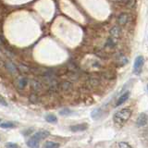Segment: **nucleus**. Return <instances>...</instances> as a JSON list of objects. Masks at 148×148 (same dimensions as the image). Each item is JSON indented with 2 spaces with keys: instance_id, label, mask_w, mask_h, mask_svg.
Listing matches in <instances>:
<instances>
[{
  "instance_id": "12",
  "label": "nucleus",
  "mask_w": 148,
  "mask_h": 148,
  "mask_svg": "<svg viewBox=\"0 0 148 148\" xmlns=\"http://www.w3.org/2000/svg\"><path fill=\"white\" fill-rule=\"evenodd\" d=\"M31 85H32V90H34V92H39L42 90V88H43V86H42V83L37 81V80H32L31 81Z\"/></svg>"
},
{
  "instance_id": "14",
  "label": "nucleus",
  "mask_w": 148,
  "mask_h": 148,
  "mask_svg": "<svg viewBox=\"0 0 148 148\" xmlns=\"http://www.w3.org/2000/svg\"><path fill=\"white\" fill-rule=\"evenodd\" d=\"M16 125L17 124L15 122L6 121V122H3V123L0 124V128H3V129H11V128H15Z\"/></svg>"
},
{
  "instance_id": "5",
  "label": "nucleus",
  "mask_w": 148,
  "mask_h": 148,
  "mask_svg": "<svg viewBox=\"0 0 148 148\" xmlns=\"http://www.w3.org/2000/svg\"><path fill=\"white\" fill-rule=\"evenodd\" d=\"M49 132L48 131H45V130H43V131H39L37 132L36 133H34V135H32V137L35 138L37 141L41 142L42 140H44L45 138H46L47 136H49Z\"/></svg>"
},
{
  "instance_id": "15",
  "label": "nucleus",
  "mask_w": 148,
  "mask_h": 148,
  "mask_svg": "<svg viewBox=\"0 0 148 148\" xmlns=\"http://www.w3.org/2000/svg\"><path fill=\"white\" fill-rule=\"evenodd\" d=\"M59 147H60V145L58 143L51 142V141H47L44 145V148H59Z\"/></svg>"
},
{
  "instance_id": "6",
  "label": "nucleus",
  "mask_w": 148,
  "mask_h": 148,
  "mask_svg": "<svg viewBox=\"0 0 148 148\" xmlns=\"http://www.w3.org/2000/svg\"><path fill=\"white\" fill-rule=\"evenodd\" d=\"M120 32H121V30H120L119 26H114L112 29L110 30L109 34H110V37L113 39L118 40L120 36Z\"/></svg>"
},
{
  "instance_id": "9",
  "label": "nucleus",
  "mask_w": 148,
  "mask_h": 148,
  "mask_svg": "<svg viewBox=\"0 0 148 148\" xmlns=\"http://www.w3.org/2000/svg\"><path fill=\"white\" fill-rule=\"evenodd\" d=\"M5 64H6V69L11 74H13V75H16V74L18 73V69L15 66V64H13L11 61H7Z\"/></svg>"
},
{
  "instance_id": "22",
  "label": "nucleus",
  "mask_w": 148,
  "mask_h": 148,
  "mask_svg": "<svg viewBox=\"0 0 148 148\" xmlns=\"http://www.w3.org/2000/svg\"><path fill=\"white\" fill-rule=\"evenodd\" d=\"M0 105L1 106H8V102L6 101V99L4 98V97L0 95Z\"/></svg>"
},
{
  "instance_id": "16",
  "label": "nucleus",
  "mask_w": 148,
  "mask_h": 148,
  "mask_svg": "<svg viewBox=\"0 0 148 148\" xmlns=\"http://www.w3.org/2000/svg\"><path fill=\"white\" fill-rule=\"evenodd\" d=\"M99 80L96 78H90L89 80L87 81V84L89 86H92V87H95V86H98L99 85Z\"/></svg>"
},
{
  "instance_id": "23",
  "label": "nucleus",
  "mask_w": 148,
  "mask_h": 148,
  "mask_svg": "<svg viewBox=\"0 0 148 148\" xmlns=\"http://www.w3.org/2000/svg\"><path fill=\"white\" fill-rule=\"evenodd\" d=\"M119 148H132V147H131V145H130L129 143H124V142L119 143Z\"/></svg>"
},
{
  "instance_id": "2",
  "label": "nucleus",
  "mask_w": 148,
  "mask_h": 148,
  "mask_svg": "<svg viewBox=\"0 0 148 148\" xmlns=\"http://www.w3.org/2000/svg\"><path fill=\"white\" fill-rule=\"evenodd\" d=\"M16 87L20 90H23L28 84V79L24 76H20L17 78V80L15 82Z\"/></svg>"
},
{
  "instance_id": "4",
  "label": "nucleus",
  "mask_w": 148,
  "mask_h": 148,
  "mask_svg": "<svg viewBox=\"0 0 148 148\" xmlns=\"http://www.w3.org/2000/svg\"><path fill=\"white\" fill-rule=\"evenodd\" d=\"M148 121V116L145 113H141L136 120V124L138 127H143L145 126Z\"/></svg>"
},
{
  "instance_id": "10",
  "label": "nucleus",
  "mask_w": 148,
  "mask_h": 148,
  "mask_svg": "<svg viewBox=\"0 0 148 148\" xmlns=\"http://www.w3.org/2000/svg\"><path fill=\"white\" fill-rule=\"evenodd\" d=\"M27 145L30 148H39L40 146V142L37 141L35 138H34L32 136L30 137L29 140L27 141Z\"/></svg>"
},
{
  "instance_id": "21",
  "label": "nucleus",
  "mask_w": 148,
  "mask_h": 148,
  "mask_svg": "<svg viewBox=\"0 0 148 148\" xmlns=\"http://www.w3.org/2000/svg\"><path fill=\"white\" fill-rule=\"evenodd\" d=\"M6 148H20V147H18V145L15 143H7Z\"/></svg>"
},
{
  "instance_id": "11",
  "label": "nucleus",
  "mask_w": 148,
  "mask_h": 148,
  "mask_svg": "<svg viewBox=\"0 0 148 148\" xmlns=\"http://www.w3.org/2000/svg\"><path fill=\"white\" fill-rule=\"evenodd\" d=\"M129 96H130V92H129V91L123 92V94H122L121 95H120L119 98L118 99L117 103H116V106H120V105H122V104L124 103V102H126V101L128 100Z\"/></svg>"
},
{
  "instance_id": "13",
  "label": "nucleus",
  "mask_w": 148,
  "mask_h": 148,
  "mask_svg": "<svg viewBox=\"0 0 148 148\" xmlns=\"http://www.w3.org/2000/svg\"><path fill=\"white\" fill-rule=\"evenodd\" d=\"M60 89L63 92H69L72 89V83L69 82H63L60 83Z\"/></svg>"
},
{
  "instance_id": "24",
  "label": "nucleus",
  "mask_w": 148,
  "mask_h": 148,
  "mask_svg": "<svg viewBox=\"0 0 148 148\" xmlns=\"http://www.w3.org/2000/svg\"><path fill=\"white\" fill-rule=\"evenodd\" d=\"M2 68H6V64L3 62V60L0 59V69H1Z\"/></svg>"
},
{
  "instance_id": "19",
  "label": "nucleus",
  "mask_w": 148,
  "mask_h": 148,
  "mask_svg": "<svg viewBox=\"0 0 148 148\" xmlns=\"http://www.w3.org/2000/svg\"><path fill=\"white\" fill-rule=\"evenodd\" d=\"M101 117V110L100 109H95L92 112V118L94 119H97Z\"/></svg>"
},
{
  "instance_id": "25",
  "label": "nucleus",
  "mask_w": 148,
  "mask_h": 148,
  "mask_svg": "<svg viewBox=\"0 0 148 148\" xmlns=\"http://www.w3.org/2000/svg\"><path fill=\"white\" fill-rule=\"evenodd\" d=\"M0 44H1V40H0Z\"/></svg>"
},
{
  "instance_id": "1",
  "label": "nucleus",
  "mask_w": 148,
  "mask_h": 148,
  "mask_svg": "<svg viewBox=\"0 0 148 148\" xmlns=\"http://www.w3.org/2000/svg\"><path fill=\"white\" fill-rule=\"evenodd\" d=\"M131 115H132V110L128 108H122L119 111H118V112L114 115L113 119H114L115 123L124 124L130 119Z\"/></svg>"
},
{
  "instance_id": "17",
  "label": "nucleus",
  "mask_w": 148,
  "mask_h": 148,
  "mask_svg": "<svg viewBox=\"0 0 148 148\" xmlns=\"http://www.w3.org/2000/svg\"><path fill=\"white\" fill-rule=\"evenodd\" d=\"M45 120L49 123H56L58 121V118L56 117L55 115L52 114H49V115H46L45 116Z\"/></svg>"
},
{
  "instance_id": "3",
  "label": "nucleus",
  "mask_w": 148,
  "mask_h": 148,
  "mask_svg": "<svg viewBox=\"0 0 148 148\" xmlns=\"http://www.w3.org/2000/svg\"><path fill=\"white\" fill-rule=\"evenodd\" d=\"M143 63H145V59H143V56H138V57L135 58V61H134V71L135 72H139L142 69Z\"/></svg>"
},
{
  "instance_id": "18",
  "label": "nucleus",
  "mask_w": 148,
  "mask_h": 148,
  "mask_svg": "<svg viewBox=\"0 0 148 148\" xmlns=\"http://www.w3.org/2000/svg\"><path fill=\"white\" fill-rule=\"evenodd\" d=\"M116 43H117V40L113 39V38H108L106 40V47H109V48H113L114 46L116 45Z\"/></svg>"
},
{
  "instance_id": "26",
  "label": "nucleus",
  "mask_w": 148,
  "mask_h": 148,
  "mask_svg": "<svg viewBox=\"0 0 148 148\" xmlns=\"http://www.w3.org/2000/svg\"><path fill=\"white\" fill-rule=\"evenodd\" d=\"M147 90H148V85H147Z\"/></svg>"
},
{
  "instance_id": "27",
  "label": "nucleus",
  "mask_w": 148,
  "mask_h": 148,
  "mask_svg": "<svg viewBox=\"0 0 148 148\" xmlns=\"http://www.w3.org/2000/svg\"><path fill=\"white\" fill-rule=\"evenodd\" d=\"M0 121H1V119H0Z\"/></svg>"
},
{
  "instance_id": "7",
  "label": "nucleus",
  "mask_w": 148,
  "mask_h": 148,
  "mask_svg": "<svg viewBox=\"0 0 148 148\" xmlns=\"http://www.w3.org/2000/svg\"><path fill=\"white\" fill-rule=\"evenodd\" d=\"M129 21V15L127 13H120L119 16L118 18V23L119 26H125L127 24V22Z\"/></svg>"
},
{
  "instance_id": "8",
  "label": "nucleus",
  "mask_w": 148,
  "mask_h": 148,
  "mask_svg": "<svg viewBox=\"0 0 148 148\" xmlns=\"http://www.w3.org/2000/svg\"><path fill=\"white\" fill-rule=\"evenodd\" d=\"M88 128V125L86 123H81V124H77V125H73L71 126V131L72 132H83Z\"/></svg>"
},
{
  "instance_id": "20",
  "label": "nucleus",
  "mask_w": 148,
  "mask_h": 148,
  "mask_svg": "<svg viewBox=\"0 0 148 148\" xmlns=\"http://www.w3.org/2000/svg\"><path fill=\"white\" fill-rule=\"evenodd\" d=\"M71 110H69V108H63L62 110L59 111V114L61 116H69V114H71Z\"/></svg>"
}]
</instances>
